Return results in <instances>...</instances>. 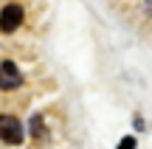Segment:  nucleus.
<instances>
[{"instance_id": "f257e3e1", "label": "nucleus", "mask_w": 152, "mask_h": 149, "mask_svg": "<svg viewBox=\"0 0 152 149\" xmlns=\"http://www.w3.org/2000/svg\"><path fill=\"white\" fill-rule=\"evenodd\" d=\"M23 17H26V11H23L20 3L3 6V11H0V31H6V34L17 31V28L23 25Z\"/></svg>"}, {"instance_id": "39448f33", "label": "nucleus", "mask_w": 152, "mask_h": 149, "mask_svg": "<svg viewBox=\"0 0 152 149\" xmlns=\"http://www.w3.org/2000/svg\"><path fill=\"white\" fill-rule=\"evenodd\" d=\"M138 146V141L132 138V135H124V138H121V144L115 146V149H135Z\"/></svg>"}, {"instance_id": "f03ea898", "label": "nucleus", "mask_w": 152, "mask_h": 149, "mask_svg": "<svg viewBox=\"0 0 152 149\" xmlns=\"http://www.w3.org/2000/svg\"><path fill=\"white\" fill-rule=\"evenodd\" d=\"M0 141H6V144H23V124L14 116H0Z\"/></svg>"}, {"instance_id": "7ed1b4c3", "label": "nucleus", "mask_w": 152, "mask_h": 149, "mask_svg": "<svg viewBox=\"0 0 152 149\" xmlns=\"http://www.w3.org/2000/svg\"><path fill=\"white\" fill-rule=\"evenodd\" d=\"M23 84V73L14 62H3L0 65V90H17Z\"/></svg>"}, {"instance_id": "20e7f679", "label": "nucleus", "mask_w": 152, "mask_h": 149, "mask_svg": "<svg viewBox=\"0 0 152 149\" xmlns=\"http://www.w3.org/2000/svg\"><path fill=\"white\" fill-rule=\"evenodd\" d=\"M31 135L34 138H48V129H45V124H42V116H34L31 118Z\"/></svg>"}]
</instances>
